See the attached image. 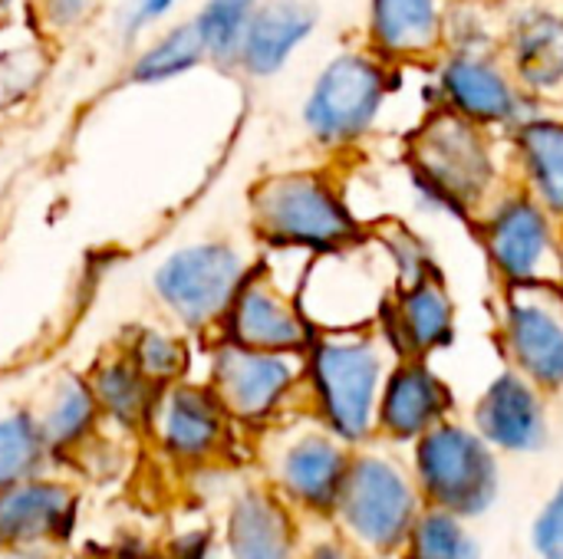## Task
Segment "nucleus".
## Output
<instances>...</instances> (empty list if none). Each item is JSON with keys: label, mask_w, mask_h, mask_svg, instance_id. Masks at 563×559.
<instances>
[{"label": "nucleus", "mask_w": 563, "mask_h": 559, "mask_svg": "<svg viewBox=\"0 0 563 559\" xmlns=\"http://www.w3.org/2000/svg\"><path fill=\"white\" fill-rule=\"evenodd\" d=\"M402 175L419 214L468 227L478 208L511 181L505 135L429 109L406 132Z\"/></svg>", "instance_id": "1"}, {"label": "nucleus", "mask_w": 563, "mask_h": 559, "mask_svg": "<svg viewBox=\"0 0 563 559\" xmlns=\"http://www.w3.org/2000/svg\"><path fill=\"white\" fill-rule=\"evenodd\" d=\"M399 79L402 69L379 59L363 43L336 49L323 59L303 92L300 125L307 138L323 155H356L386 125L393 99L402 89Z\"/></svg>", "instance_id": "2"}, {"label": "nucleus", "mask_w": 563, "mask_h": 559, "mask_svg": "<svg viewBox=\"0 0 563 559\" xmlns=\"http://www.w3.org/2000/svg\"><path fill=\"white\" fill-rule=\"evenodd\" d=\"M393 362L396 353L376 326L327 329L307 346L303 392L320 425L343 445L376 438V409Z\"/></svg>", "instance_id": "3"}, {"label": "nucleus", "mask_w": 563, "mask_h": 559, "mask_svg": "<svg viewBox=\"0 0 563 559\" xmlns=\"http://www.w3.org/2000/svg\"><path fill=\"white\" fill-rule=\"evenodd\" d=\"M251 227L264 247L310 257L366 237V221L346 198L343 181L323 168H290L257 181L251 191Z\"/></svg>", "instance_id": "4"}, {"label": "nucleus", "mask_w": 563, "mask_h": 559, "mask_svg": "<svg viewBox=\"0 0 563 559\" xmlns=\"http://www.w3.org/2000/svg\"><path fill=\"white\" fill-rule=\"evenodd\" d=\"M498 290L558 287L563 277L561 217L518 185L492 194L468 224Z\"/></svg>", "instance_id": "5"}, {"label": "nucleus", "mask_w": 563, "mask_h": 559, "mask_svg": "<svg viewBox=\"0 0 563 559\" xmlns=\"http://www.w3.org/2000/svg\"><path fill=\"white\" fill-rule=\"evenodd\" d=\"M412 478L426 504L462 521L488 514L501 494L498 451L455 415L412 441Z\"/></svg>", "instance_id": "6"}, {"label": "nucleus", "mask_w": 563, "mask_h": 559, "mask_svg": "<svg viewBox=\"0 0 563 559\" xmlns=\"http://www.w3.org/2000/svg\"><path fill=\"white\" fill-rule=\"evenodd\" d=\"M393 273L369 237L317 254L300 280L297 303L317 333L376 326L389 293Z\"/></svg>", "instance_id": "7"}, {"label": "nucleus", "mask_w": 563, "mask_h": 559, "mask_svg": "<svg viewBox=\"0 0 563 559\" xmlns=\"http://www.w3.org/2000/svg\"><path fill=\"white\" fill-rule=\"evenodd\" d=\"M254 260L228 241H195L172 250L152 273L158 303L195 333L221 326Z\"/></svg>", "instance_id": "8"}, {"label": "nucleus", "mask_w": 563, "mask_h": 559, "mask_svg": "<svg viewBox=\"0 0 563 559\" xmlns=\"http://www.w3.org/2000/svg\"><path fill=\"white\" fill-rule=\"evenodd\" d=\"M422 504L426 501L416 488V478L399 461L379 451H363L350 458L336 514L363 547L393 554L406 547Z\"/></svg>", "instance_id": "9"}, {"label": "nucleus", "mask_w": 563, "mask_h": 559, "mask_svg": "<svg viewBox=\"0 0 563 559\" xmlns=\"http://www.w3.org/2000/svg\"><path fill=\"white\" fill-rule=\"evenodd\" d=\"M426 72L435 109H445L498 135L511 132L521 119L544 105L518 82L501 53L442 49Z\"/></svg>", "instance_id": "10"}, {"label": "nucleus", "mask_w": 563, "mask_h": 559, "mask_svg": "<svg viewBox=\"0 0 563 559\" xmlns=\"http://www.w3.org/2000/svg\"><path fill=\"white\" fill-rule=\"evenodd\" d=\"M495 346L508 369L541 392H563V297L558 287L498 290Z\"/></svg>", "instance_id": "11"}, {"label": "nucleus", "mask_w": 563, "mask_h": 559, "mask_svg": "<svg viewBox=\"0 0 563 559\" xmlns=\"http://www.w3.org/2000/svg\"><path fill=\"white\" fill-rule=\"evenodd\" d=\"M303 389V356L267 353L221 339L211 353V392L228 415L264 422Z\"/></svg>", "instance_id": "12"}, {"label": "nucleus", "mask_w": 563, "mask_h": 559, "mask_svg": "<svg viewBox=\"0 0 563 559\" xmlns=\"http://www.w3.org/2000/svg\"><path fill=\"white\" fill-rule=\"evenodd\" d=\"M501 56L541 102L563 105V0H498Z\"/></svg>", "instance_id": "13"}, {"label": "nucleus", "mask_w": 563, "mask_h": 559, "mask_svg": "<svg viewBox=\"0 0 563 559\" xmlns=\"http://www.w3.org/2000/svg\"><path fill=\"white\" fill-rule=\"evenodd\" d=\"M376 329L393 346L396 356L439 359L459 343V300L442 277H429L419 283L393 287Z\"/></svg>", "instance_id": "14"}, {"label": "nucleus", "mask_w": 563, "mask_h": 559, "mask_svg": "<svg viewBox=\"0 0 563 559\" xmlns=\"http://www.w3.org/2000/svg\"><path fill=\"white\" fill-rule=\"evenodd\" d=\"M221 329H224V339L238 346L267 349V353H294V356H303L317 336L297 297L284 290L280 283H274L257 264L241 283L234 303L228 306Z\"/></svg>", "instance_id": "15"}, {"label": "nucleus", "mask_w": 563, "mask_h": 559, "mask_svg": "<svg viewBox=\"0 0 563 559\" xmlns=\"http://www.w3.org/2000/svg\"><path fill=\"white\" fill-rule=\"evenodd\" d=\"M498 455H534L548 445V392L521 372L501 366L475 395L468 422Z\"/></svg>", "instance_id": "16"}, {"label": "nucleus", "mask_w": 563, "mask_h": 559, "mask_svg": "<svg viewBox=\"0 0 563 559\" xmlns=\"http://www.w3.org/2000/svg\"><path fill=\"white\" fill-rule=\"evenodd\" d=\"M455 415V392L449 379L439 372L432 359L419 356H396L379 409H376V435L393 445H412L429 428Z\"/></svg>", "instance_id": "17"}, {"label": "nucleus", "mask_w": 563, "mask_h": 559, "mask_svg": "<svg viewBox=\"0 0 563 559\" xmlns=\"http://www.w3.org/2000/svg\"><path fill=\"white\" fill-rule=\"evenodd\" d=\"M445 0H366L363 46L396 69H426L442 53Z\"/></svg>", "instance_id": "18"}, {"label": "nucleus", "mask_w": 563, "mask_h": 559, "mask_svg": "<svg viewBox=\"0 0 563 559\" xmlns=\"http://www.w3.org/2000/svg\"><path fill=\"white\" fill-rule=\"evenodd\" d=\"M508 178L563 217V105L544 102L505 132Z\"/></svg>", "instance_id": "19"}, {"label": "nucleus", "mask_w": 563, "mask_h": 559, "mask_svg": "<svg viewBox=\"0 0 563 559\" xmlns=\"http://www.w3.org/2000/svg\"><path fill=\"white\" fill-rule=\"evenodd\" d=\"M320 26V0H261L241 53L238 69L251 79L280 76L290 59L313 40Z\"/></svg>", "instance_id": "20"}, {"label": "nucleus", "mask_w": 563, "mask_h": 559, "mask_svg": "<svg viewBox=\"0 0 563 559\" xmlns=\"http://www.w3.org/2000/svg\"><path fill=\"white\" fill-rule=\"evenodd\" d=\"M152 418L158 441L168 455L181 461H201L221 445L228 412L211 389L172 385L158 392Z\"/></svg>", "instance_id": "21"}, {"label": "nucleus", "mask_w": 563, "mask_h": 559, "mask_svg": "<svg viewBox=\"0 0 563 559\" xmlns=\"http://www.w3.org/2000/svg\"><path fill=\"white\" fill-rule=\"evenodd\" d=\"M350 445H343L333 432L313 428L297 435L277 461L280 484L287 494L313 511H330L336 507L346 468H350Z\"/></svg>", "instance_id": "22"}, {"label": "nucleus", "mask_w": 563, "mask_h": 559, "mask_svg": "<svg viewBox=\"0 0 563 559\" xmlns=\"http://www.w3.org/2000/svg\"><path fill=\"white\" fill-rule=\"evenodd\" d=\"M73 521V494L59 484L20 481L0 491V544L33 547L59 537Z\"/></svg>", "instance_id": "23"}, {"label": "nucleus", "mask_w": 563, "mask_h": 559, "mask_svg": "<svg viewBox=\"0 0 563 559\" xmlns=\"http://www.w3.org/2000/svg\"><path fill=\"white\" fill-rule=\"evenodd\" d=\"M231 559H294V527L284 507L261 491L234 501L228 521Z\"/></svg>", "instance_id": "24"}, {"label": "nucleus", "mask_w": 563, "mask_h": 559, "mask_svg": "<svg viewBox=\"0 0 563 559\" xmlns=\"http://www.w3.org/2000/svg\"><path fill=\"white\" fill-rule=\"evenodd\" d=\"M366 237L383 254L396 287L419 283V280L445 273L432 237L399 214H383L379 221L366 224Z\"/></svg>", "instance_id": "25"}, {"label": "nucleus", "mask_w": 563, "mask_h": 559, "mask_svg": "<svg viewBox=\"0 0 563 559\" xmlns=\"http://www.w3.org/2000/svg\"><path fill=\"white\" fill-rule=\"evenodd\" d=\"M89 385H92V395L99 402V412H106L112 422H119L125 428L152 418L158 392H162V385L145 379L125 353L115 359H106L96 369Z\"/></svg>", "instance_id": "26"}, {"label": "nucleus", "mask_w": 563, "mask_h": 559, "mask_svg": "<svg viewBox=\"0 0 563 559\" xmlns=\"http://www.w3.org/2000/svg\"><path fill=\"white\" fill-rule=\"evenodd\" d=\"M205 43L195 30V23H175L162 36H155L129 66V79L135 86H165L205 63Z\"/></svg>", "instance_id": "27"}, {"label": "nucleus", "mask_w": 563, "mask_h": 559, "mask_svg": "<svg viewBox=\"0 0 563 559\" xmlns=\"http://www.w3.org/2000/svg\"><path fill=\"white\" fill-rule=\"evenodd\" d=\"M261 0H205L201 10L195 13V30L205 43V56L221 66L234 69L238 53L244 43V33L257 13Z\"/></svg>", "instance_id": "28"}, {"label": "nucleus", "mask_w": 563, "mask_h": 559, "mask_svg": "<svg viewBox=\"0 0 563 559\" xmlns=\"http://www.w3.org/2000/svg\"><path fill=\"white\" fill-rule=\"evenodd\" d=\"M99 418V402L92 395V385L82 379H63L53 392V402L46 415L40 418V432L46 438V448H73L79 445Z\"/></svg>", "instance_id": "29"}, {"label": "nucleus", "mask_w": 563, "mask_h": 559, "mask_svg": "<svg viewBox=\"0 0 563 559\" xmlns=\"http://www.w3.org/2000/svg\"><path fill=\"white\" fill-rule=\"evenodd\" d=\"M442 49H449V53H501L498 0H445Z\"/></svg>", "instance_id": "30"}, {"label": "nucleus", "mask_w": 563, "mask_h": 559, "mask_svg": "<svg viewBox=\"0 0 563 559\" xmlns=\"http://www.w3.org/2000/svg\"><path fill=\"white\" fill-rule=\"evenodd\" d=\"M406 547L409 559H482V547L465 521L439 507L419 514Z\"/></svg>", "instance_id": "31"}, {"label": "nucleus", "mask_w": 563, "mask_h": 559, "mask_svg": "<svg viewBox=\"0 0 563 559\" xmlns=\"http://www.w3.org/2000/svg\"><path fill=\"white\" fill-rule=\"evenodd\" d=\"M43 458L46 438L40 432V422H33L26 412L7 415L0 422V491L30 481L40 471Z\"/></svg>", "instance_id": "32"}, {"label": "nucleus", "mask_w": 563, "mask_h": 559, "mask_svg": "<svg viewBox=\"0 0 563 559\" xmlns=\"http://www.w3.org/2000/svg\"><path fill=\"white\" fill-rule=\"evenodd\" d=\"M125 356L135 362V369L152 379L155 385H168L175 382L185 366H188V349L178 336L165 333V329H135L129 346H125Z\"/></svg>", "instance_id": "33"}, {"label": "nucleus", "mask_w": 563, "mask_h": 559, "mask_svg": "<svg viewBox=\"0 0 563 559\" xmlns=\"http://www.w3.org/2000/svg\"><path fill=\"white\" fill-rule=\"evenodd\" d=\"M43 59L33 49H16L0 56V102H20L40 82Z\"/></svg>", "instance_id": "34"}, {"label": "nucleus", "mask_w": 563, "mask_h": 559, "mask_svg": "<svg viewBox=\"0 0 563 559\" xmlns=\"http://www.w3.org/2000/svg\"><path fill=\"white\" fill-rule=\"evenodd\" d=\"M175 7H178V0H122L119 13H115V30L122 36V43H135L148 26L168 20Z\"/></svg>", "instance_id": "35"}, {"label": "nucleus", "mask_w": 563, "mask_h": 559, "mask_svg": "<svg viewBox=\"0 0 563 559\" xmlns=\"http://www.w3.org/2000/svg\"><path fill=\"white\" fill-rule=\"evenodd\" d=\"M531 547L541 559H563V481L531 524Z\"/></svg>", "instance_id": "36"}, {"label": "nucleus", "mask_w": 563, "mask_h": 559, "mask_svg": "<svg viewBox=\"0 0 563 559\" xmlns=\"http://www.w3.org/2000/svg\"><path fill=\"white\" fill-rule=\"evenodd\" d=\"M102 0H36V16L49 33H76L99 13Z\"/></svg>", "instance_id": "37"}, {"label": "nucleus", "mask_w": 563, "mask_h": 559, "mask_svg": "<svg viewBox=\"0 0 563 559\" xmlns=\"http://www.w3.org/2000/svg\"><path fill=\"white\" fill-rule=\"evenodd\" d=\"M310 559H360L353 550H346L343 544H320L313 554H310Z\"/></svg>", "instance_id": "38"}, {"label": "nucleus", "mask_w": 563, "mask_h": 559, "mask_svg": "<svg viewBox=\"0 0 563 559\" xmlns=\"http://www.w3.org/2000/svg\"><path fill=\"white\" fill-rule=\"evenodd\" d=\"M16 559H43V557H33V554H23V557H16Z\"/></svg>", "instance_id": "39"}, {"label": "nucleus", "mask_w": 563, "mask_h": 559, "mask_svg": "<svg viewBox=\"0 0 563 559\" xmlns=\"http://www.w3.org/2000/svg\"><path fill=\"white\" fill-rule=\"evenodd\" d=\"M132 559H155V557H145V554H135V557Z\"/></svg>", "instance_id": "40"}, {"label": "nucleus", "mask_w": 563, "mask_h": 559, "mask_svg": "<svg viewBox=\"0 0 563 559\" xmlns=\"http://www.w3.org/2000/svg\"><path fill=\"white\" fill-rule=\"evenodd\" d=\"M558 290H561V297H563V277H561V283H558Z\"/></svg>", "instance_id": "41"}, {"label": "nucleus", "mask_w": 563, "mask_h": 559, "mask_svg": "<svg viewBox=\"0 0 563 559\" xmlns=\"http://www.w3.org/2000/svg\"><path fill=\"white\" fill-rule=\"evenodd\" d=\"M561 227H563V217H561Z\"/></svg>", "instance_id": "42"}]
</instances>
